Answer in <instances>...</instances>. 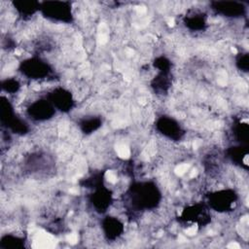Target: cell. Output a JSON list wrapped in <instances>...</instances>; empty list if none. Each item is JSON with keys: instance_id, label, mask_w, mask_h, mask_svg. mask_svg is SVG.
Returning <instances> with one entry per match:
<instances>
[{"instance_id": "cell-1", "label": "cell", "mask_w": 249, "mask_h": 249, "mask_svg": "<svg viewBox=\"0 0 249 249\" xmlns=\"http://www.w3.org/2000/svg\"><path fill=\"white\" fill-rule=\"evenodd\" d=\"M129 206L133 211H145L156 208L161 199V194L152 181L131 184L126 195Z\"/></svg>"}, {"instance_id": "cell-2", "label": "cell", "mask_w": 249, "mask_h": 249, "mask_svg": "<svg viewBox=\"0 0 249 249\" xmlns=\"http://www.w3.org/2000/svg\"><path fill=\"white\" fill-rule=\"evenodd\" d=\"M0 120L2 126L12 133L24 135L28 132L27 124L17 116L12 102L4 95L1 97L0 103Z\"/></svg>"}, {"instance_id": "cell-3", "label": "cell", "mask_w": 249, "mask_h": 249, "mask_svg": "<svg viewBox=\"0 0 249 249\" xmlns=\"http://www.w3.org/2000/svg\"><path fill=\"white\" fill-rule=\"evenodd\" d=\"M18 71L27 79L33 81L48 80L53 74L52 66L40 57H29L19 63Z\"/></svg>"}, {"instance_id": "cell-4", "label": "cell", "mask_w": 249, "mask_h": 249, "mask_svg": "<svg viewBox=\"0 0 249 249\" xmlns=\"http://www.w3.org/2000/svg\"><path fill=\"white\" fill-rule=\"evenodd\" d=\"M40 13L49 20L59 23H71L73 12L71 3L61 1H47L41 3Z\"/></svg>"}, {"instance_id": "cell-5", "label": "cell", "mask_w": 249, "mask_h": 249, "mask_svg": "<svg viewBox=\"0 0 249 249\" xmlns=\"http://www.w3.org/2000/svg\"><path fill=\"white\" fill-rule=\"evenodd\" d=\"M238 196L231 189H222L211 192L207 196V206L219 213L232 211L237 203Z\"/></svg>"}, {"instance_id": "cell-6", "label": "cell", "mask_w": 249, "mask_h": 249, "mask_svg": "<svg viewBox=\"0 0 249 249\" xmlns=\"http://www.w3.org/2000/svg\"><path fill=\"white\" fill-rule=\"evenodd\" d=\"M25 113L33 122H47L55 115L56 110L45 96L31 101L25 108Z\"/></svg>"}, {"instance_id": "cell-7", "label": "cell", "mask_w": 249, "mask_h": 249, "mask_svg": "<svg viewBox=\"0 0 249 249\" xmlns=\"http://www.w3.org/2000/svg\"><path fill=\"white\" fill-rule=\"evenodd\" d=\"M156 129L160 135L172 141H180L185 131L179 122L169 116H161L156 121Z\"/></svg>"}, {"instance_id": "cell-8", "label": "cell", "mask_w": 249, "mask_h": 249, "mask_svg": "<svg viewBox=\"0 0 249 249\" xmlns=\"http://www.w3.org/2000/svg\"><path fill=\"white\" fill-rule=\"evenodd\" d=\"M209 209L210 208L203 203H195L185 207L179 218H181V220L185 223L192 225L196 224V226L200 227L210 222V215L208 212Z\"/></svg>"}, {"instance_id": "cell-9", "label": "cell", "mask_w": 249, "mask_h": 249, "mask_svg": "<svg viewBox=\"0 0 249 249\" xmlns=\"http://www.w3.org/2000/svg\"><path fill=\"white\" fill-rule=\"evenodd\" d=\"M46 97L50 100L56 111L61 113L70 112L75 104L72 93L63 87H55L50 90Z\"/></svg>"}, {"instance_id": "cell-10", "label": "cell", "mask_w": 249, "mask_h": 249, "mask_svg": "<svg viewBox=\"0 0 249 249\" xmlns=\"http://www.w3.org/2000/svg\"><path fill=\"white\" fill-rule=\"evenodd\" d=\"M113 196L109 189L103 183L92 188V194L89 196V202L98 213H105L112 204Z\"/></svg>"}, {"instance_id": "cell-11", "label": "cell", "mask_w": 249, "mask_h": 249, "mask_svg": "<svg viewBox=\"0 0 249 249\" xmlns=\"http://www.w3.org/2000/svg\"><path fill=\"white\" fill-rule=\"evenodd\" d=\"M101 228L104 236L110 241L117 240L124 231V223L115 216H106L103 218Z\"/></svg>"}, {"instance_id": "cell-12", "label": "cell", "mask_w": 249, "mask_h": 249, "mask_svg": "<svg viewBox=\"0 0 249 249\" xmlns=\"http://www.w3.org/2000/svg\"><path fill=\"white\" fill-rule=\"evenodd\" d=\"M212 9L217 14L227 18H238L245 10V8L237 2H213Z\"/></svg>"}, {"instance_id": "cell-13", "label": "cell", "mask_w": 249, "mask_h": 249, "mask_svg": "<svg viewBox=\"0 0 249 249\" xmlns=\"http://www.w3.org/2000/svg\"><path fill=\"white\" fill-rule=\"evenodd\" d=\"M184 24L191 31H194V32L202 31L205 29L207 24L206 16L200 11L191 10L190 13L185 16Z\"/></svg>"}, {"instance_id": "cell-14", "label": "cell", "mask_w": 249, "mask_h": 249, "mask_svg": "<svg viewBox=\"0 0 249 249\" xmlns=\"http://www.w3.org/2000/svg\"><path fill=\"white\" fill-rule=\"evenodd\" d=\"M13 6L19 18L28 19L40 12L41 3L35 1H15L13 2Z\"/></svg>"}, {"instance_id": "cell-15", "label": "cell", "mask_w": 249, "mask_h": 249, "mask_svg": "<svg viewBox=\"0 0 249 249\" xmlns=\"http://www.w3.org/2000/svg\"><path fill=\"white\" fill-rule=\"evenodd\" d=\"M228 157L231 160L234 164L239 165L240 167H244L245 169L248 167V151L246 147H231V149L228 150Z\"/></svg>"}, {"instance_id": "cell-16", "label": "cell", "mask_w": 249, "mask_h": 249, "mask_svg": "<svg viewBox=\"0 0 249 249\" xmlns=\"http://www.w3.org/2000/svg\"><path fill=\"white\" fill-rule=\"evenodd\" d=\"M25 247V238L18 233L9 232L1 236L0 248H23Z\"/></svg>"}, {"instance_id": "cell-17", "label": "cell", "mask_w": 249, "mask_h": 249, "mask_svg": "<svg viewBox=\"0 0 249 249\" xmlns=\"http://www.w3.org/2000/svg\"><path fill=\"white\" fill-rule=\"evenodd\" d=\"M102 125V120L96 116H88L83 118L79 122V126L82 132L86 135H89L96 131Z\"/></svg>"}, {"instance_id": "cell-18", "label": "cell", "mask_w": 249, "mask_h": 249, "mask_svg": "<svg viewBox=\"0 0 249 249\" xmlns=\"http://www.w3.org/2000/svg\"><path fill=\"white\" fill-rule=\"evenodd\" d=\"M232 134L235 137L236 141H238L240 144L243 142H247L248 140V133H249V127L247 122L238 121L232 127Z\"/></svg>"}, {"instance_id": "cell-19", "label": "cell", "mask_w": 249, "mask_h": 249, "mask_svg": "<svg viewBox=\"0 0 249 249\" xmlns=\"http://www.w3.org/2000/svg\"><path fill=\"white\" fill-rule=\"evenodd\" d=\"M1 87L2 90L7 94H14L20 89V83L16 78H7L2 80Z\"/></svg>"}, {"instance_id": "cell-20", "label": "cell", "mask_w": 249, "mask_h": 249, "mask_svg": "<svg viewBox=\"0 0 249 249\" xmlns=\"http://www.w3.org/2000/svg\"><path fill=\"white\" fill-rule=\"evenodd\" d=\"M235 64L237 66V68L240 71L243 72H248V67H249V63H248V54L245 53H238V56L236 57L235 60Z\"/></svg>"}]
</instances>
